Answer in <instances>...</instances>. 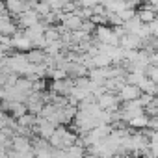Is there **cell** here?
<instances>
[{"label":"cell","instance_id":"cell-22","mask_svg":"<svg viewBox=\"0 0 158 158\" xmlns=\"http://www.w3.org/2000/svg\"><path fill=\"white\" fill-rule=\"evenodd\" d=\"M117 15H119V17H121V21L125 23L127 19H130L132 15H136V10H134V8H125V10L117 11Z\"/></svg>","mask_w":158,"mask_h":158},{"label":"cell","instance_id":"cell-26","mask_svg":"<svg viewBox=\"0 0 158 158\" xmlns=\"http://www.w3.org/2000/svg\"><path fill=\"white\" fill-rule=\"evenodd\" d=\"M2 13H8V11H6V4H4V0H0V15H2Z\"/></svg>","mask_w":158,"mask_h":158},{"label":"cell","instance_id":"cell-11","mask_svg":"<svg viewBox=\"0 0 158 158\" xmlns=\"http://www.w3.org/2000/svg\"><path fill=\"white\" fill-rule=\"evenodd\" d=\"M91 60H93V65L95 67H106V65H112V58L108 56V54H104V52H97L95 56H91Z\"/></svg>","mask_w":158,"mask_h":158},{"label":"cell","instance_id":"cell-21","mask_svg":"<svg viewBox=\"0 0 158 158\" xmlns=\"http://www.w3.org/2000/svg\"><path fill=\"white\" fill-rule=\"evenodd\" d=\"M47 89V82H45V76L43 78H35L32 82V91H45Z\"/></svg>","mask_w":158,"mask_h":158},{"label":"cell","instance_id":"cell-6","mask_svg":"<svg viewBox=\"0 0 158 158\" xmlns=\"http://www.w3.org/2000/svg\"><path fill=\"white\" fill-rule=\"evenodd\" d=\"M139 93H141V89H139L138 86H134V84H127V82H125V84L121 86V89L117 91V99H119V102H123V101L138 99Z\"/></svg>","mask_w":158,"mask_h":158},{"label":"cell","instance_id":"cell-28","mask_svg":"<svg viewBox=\"0 0 158 158\" xmlns=\"http://www.w3.org/2000/svg\"><path fill=\"white\" fill-rule=\"evenodd\" d=\"M0 35H2V34H0Z\"/></svg>","mask_w":158,"mask_h":158},{"label":"cell","instance_id":"cell-2","mask_svg":"<svg viewBox=\"0 0 158 158\" xmlns=\"http://www.w3.org/2000/svg\"><path fill=\"white\" fill-rule=\"evenodd\" d=\"M10 37H11V48H15L19 52H26V50L32 48V41L24 35V32L21 28H17Z\"/></svg>","mask_w":158,"mask_h":158},{"label":"cell","instance_id":"cell-17","mask_svg":"<svg viewBox=\"0 0 158 158\" xmlns=\"http://www.w3.org/2000/svg\"><path fill=\"white\" fill-rule=\"evenodd\" d=\"M143 93H149V95H156V82H152V80H149V78H145V80L138 86Z\"/></svg>","mask_w":158,"mask_h":158},{"label":"cell","instance_id":"cell-8","mask_svg":"<svg viewBox=\"0 0 158 158\" xmlns=\"http://www.w3.org/2000/svg\"><path fill=\"white\" fill-rule=\"evenodd\" d=\"M4 4H6V11L10 17H17L19 13H23L26 8V0H4Z\"/></svg>","mask_w":158,"mask_h":158},{"label":"cell","instance_id":"cell-5","mask_svg":"<svg viewBox=\"0 0 158 158\" xmlns=\"http://www.w3.org/2000/svg\"><path fill=\"white\" fill-rule=\"evenodd\" d=\"M71 88H73V78L71 76L60 78V80H52V84L48 86V89L52 93H58V95H69Z\"/></svg>","mask_w":158,"mask_h":158},{"label":"cell","instance_id":"cell-25","mask_svg":"<svg viewBox=\"0 0 158 158\" xmlns=\"http://www.w3.org/2000/svg\"><path fill=\"white\" fill-rule=\"evenodd\" d=\"M6 52H10V48H6V47H4L2 43H0V58H2V56H8Z\"/></svg>","mask_w":158,"mask_h":158},{"label":"cell","instance_id":"cell-4","mask_svg":"<svg viewBox=\"0 0 158 158\" xmlns=\"http://www.w3.org/2000/svg\"><path fill=\"white\" fill-rule=\"evenodd\" d=\"M97 104L102 108V110H115V108H119V99H117V93H112V91H104L102 95H99L97 99Z\"/></svg>","mask_w":158,"mask_h":158},{"label":"cell","instance_id":"cell-3","mask_svg":"<svg viewBox=\"0 0 158 158\" xmlns=\"http://www.w3.org/2000/svg\"><path fill=\"white\" fill-rule=\"evenodd\" d=\"M15 19H17V28H21V30L23 28H28V26H32V24H35V23L41 21V17H39V13L35 10H24Z\"/></svg>","mask_w":158,"mask_h":158},{"label":"cell","instance_id":"cell-14","mask_svg":"<svg viewBox=\"0 0 158 158\" xmlns=\"http://www.w3.org/2000/svg\"><path fill=\"white\" fill-rule=\"evenodd\" d=\"M76 139H78V134L76 132H71V130H63V134H61V147L65 149V147H69V145H73V143H76Z\"/></svg>","mask_w":158,"mask_h":158},{"label":"cell","instance_id":"cell-18","mask_svg":"<svg viewBox=\"0 0 158 158\" xmlns=\"http://www.w3.org/2000/svg\"><path fill=\"white\" fill-rule=\"evenodd\" d=\"M143 112H145L147 115H158V101H156V97H152L151 102H147V104L143 106Z\"/></svg>","mask_w":158,"mask_h":158},{"label":"cell","instance_id":"cell-7","mask_svg":"<svg viewBox=\"0 0 158 158\" xmlns=\"http://www.w3.org/2000/svg\"><path fill=\"white\" fill-rule=\"evenodd\" d=\"M141 45H143V41L138 34L127 32L123 37H119V47H123V48H136L138 50V48H141Z\"/></svg>","mask_w":158,"mask_h":158},{"label":"cell","instance_id":"cell-23","mask_svg":"<svg viewBox=\"0 0 158 158\" xmlns=\"http://www.w3.org/2000/svg\"><path fill=\"white\" fill-rule=\"evenodd\" d=\"M74 2L80 6V8H91V6L99 4V0H74Z\"/></svg>","mask_w":158,"mask_h":158},{"label":"cell","instance_id":"cell-16","mask_svg":"<svg viewBox=\"0 0 158 158\" xmlns=\"http://www.w3.org/2000/svg\"><path fill=\"white\" fill-rule=\"evenodd\" d=\"M108 11H114V13H117V11H121V10H125V8H128L127 6V0H110V2L104 6Z\"/></svg>","mask_w":158,"mask_h":158},{"label":"cell","instance_id":"cell-13","mask_svg":"<svg viewBox=\"0 0 158 158\" xmlns=\"http://www.w3.org/2000/svg\"><path fill=\"white\" fill-rule=\"evenodd\" d=\"M15 88L28 95V93L32 91V80H30V78H26V76H19L17 82H15Z\"/></svg>","mask_w":158,"mask_h":158},{"label":"cell","instance_id":"cell-12","mask_svg":"<svg viewBox=\"0 0 158 158\" xmlns=\"http://www.w3.org/2000/svg\"><path fill=\"white\" fill-rule=\"evenodd\" d=\"M139 26H141V21H139L138 15H132L130 19H127V21L123 23V28H125L127 32H132V34H136Z\"/></svg>","mask_w":158,"mask_h":158},{"label":"cell","instance_id":"cell-27","mask_svg":"<svg viewBox=\"0 0 158 158\" xmlns=\"http://www.w3.org/2000/svg\"><path fill=\"white\" fill-rule=\"evenodd\" d=\"M145 2H149V4H156L158 0H145Z\"/></svg>","mask_w":158,"mask_h":158},{"label":"cell","instance_id":"cell-15","mask_svg":"<svg viewBox=\"0 0 158 158\" xmlns=\"http://www.w3.org/2000/svg\"><path fill=\"white\" fill-rule=\"evenodd\" d=\"M136 15L139 17V21L141 23H151L152 19H156V11H152V10H149V8H141L139 11H136Z\"/></svg>","mask_w":158,"mask_h":158},{"label":"cell","instance_id":"cell-19","mask_svg":"<svg viewBox=\"0 0 158 158\" xmlns=\"http://www.w3.org/2000/svg\"><path fill=\"white\" fill-rule=\"evenodd\" d=\"M34 10L39 13V17H43V15H47V13L50 11V6H48L47 0H37V4L34 6Z\"/></svg>","mask_w":158,"mask_h":158},{"label":"cell","instance_id":"cell-20","mask_svg":"<svg viewBox=\"0 0 158 158\" xmlns=\"http://www.w3.org/2000/svg\"><path fill=\"white\" fill-rule=\"evenodd\" d=\"M145 76L149 78V80H152V82H158V67L149 63V65L145 67Z\"/></svg>","mask_w":158,"mask_h":158},{"label":"cell","instance_id":"cell-10","mask_svg":"<svg viewBox=\"0 0 158 158\" xmlns=\"http://www.w3.org/2000/svg\"><path fill=\"white\" fill-rule=\"evenodd\" d=\"M24 54H26V60L30 63H41L45 60V50H41V48H30Z\"/></svg>","mask_w":158,"mask_h":158},{"label":"cell","instance_id":"cell-9","mask_svg":"<svg viewBox=\"0 0 158 158\" xmlns=\"http://www.w3.org/2000/svg\"><path fill=\"white\" fill-rule=\"evenodd\" d=\"M147 121H149V115L143 112V114H139V115L130 117V119L127 121V125L132 127V128H147Z\"/></svg>","mask_w":158,"mask_h":158},{"label":"cell","instance_id":"cell-1","mask_svg":"<svg viewBox=\"0 0 158 158\" xmlns=\"http://www.w3.org/2000/svg\"><path fill=\"white\" fill-rule=\"evenodd\" d=\"M93 34H95V39H97L99 43L119 45V37H117V35L112 32V28H110V26H106V24H99V26H95Z\"/></svg>","mask_w":158,"mask_h":158},{"label":"cell","instance_id":"cell-24","mask_svg":"<svg viewBox=\"0 0 158 158\" xmlns=\"http://www.w3.org/2000/svg\"><path fill=\"white\" fill-rule=\"evenodd\" d=\"M145 24H147V28H149L151 35H156V34H158V21H156V19H152L151 23H145Z\"/></svg>","mask_w":158,"mask_h":158}]
</instances>
